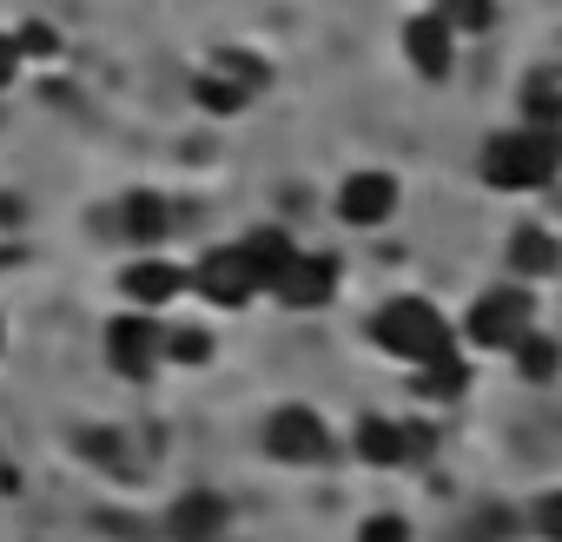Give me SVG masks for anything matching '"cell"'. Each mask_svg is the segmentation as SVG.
<instances>
[{"label": "cell", "mask_w": 562, "mask_h": 542, "mask_svg": "<svg viewBox=\"0 0 562 542\" xmlns=\"http://www.w3.org/2000/svg\"><path fill=\"white\" fill-rule=\"evenodd\" d=\"M476 172H483L490 192H509V199L549 192L562 179V126H536V120L496 126L476 153Z\"/></svg>", "instance_id": "cell-1"}, {"label": "cell", "mask_w": 562, "mask_h": 542, "mask_svg": "<svg viewBox=\"0 0 562 542\" xmlns=\"http://www.w3.org/2000/svg\"><path fill=\"white\" fill-rule=\"evenodd\" d=\"M371 345L384 351V358H397V364H424L430 351H443V345H457V325L430 305V298H417V292H397V298H384L378 312H371Z\"/></svg>", "instance_id": "cell-2"}, {"label": "cell", "mask_w": 562, "mask_h": 542, "mask_svg": "<svg viewBox=\"0 0 562 542\" xmlns=\"http://www.w3.org/2000/svg\"><path fill=\"white\" fill-rule=\"evenodd\" d=\"M529 331H536V285H516V279L476 292L470 312H463V325H457V338H463L470 351H509V345L529 338Z\"/></svg>", "instance_id": "cell-3"}, {"label": "cell", "mask_w": 562, "mask_h": 542, "mask_svg": "<svg viewBox=\"0 0 562 542\" xmlns=\"http://www.w3.org/2000/svg\"><path fill=\"white\" fill-rule=\"evenodd\" d=\"M186 298H199L205 312H245L251 298H265L251 258L238 251V238H232V245H205V251L186 264Z\"/></svg>", "instance_id": "cell-4"}, {"label": "cell", "mask_w": 562, "mask_h": 542, "mask_svg": "<svg viewBox=\"0 0 562 542\" xmlns=\"http://www.w3.org/2000/svg\"><path fill=\"white\" fill-rule=\"evenodd\" d=\"M100 351H106L113 377L146 384V377L166 371V318H153V312H120V318H106Z\"/></svg>", "instance_id": "cell-5"}, {"label": "cell", "mask_w": 562, "mask_h": 542, "mask_svg": "<svg viewBox=\"0 0 562 542\" xmlns=\"http://www.w3.org/2000/svg\"><path fill=\"white\" fill-rule=\"evenodd\" d=\"M397 205H404V179L384 172V166H358V172H345L338 192H331V212H338V225H351V232L391 225Z\"/></svg>", "instance_id": "cell-6"}, {"label": "cell", "mask_w": 562, "mask_h": 542, "mask_svg": "<svg viewBox=\"0 0 562 542\" xmlns=\"http://www.w3.org/2000/svg\"><path fill=\"white\" fill-rule=\"evenodd\" d=\"M265 450H271L278 463H292V470H312V463L331 456V424H325L312 404H278V410L265 417Z\"/></svg>", "instance_id": "cell-7"}, {"label": "cell", "mask_w": 562, "mask_h": 542, "mask_svg": "<svg viewBox=\"0 0 562 542\" xmlns=\"http://www.w3.org/2000/svg\"><path fill=\"white\" fill-rule=\"evenodd\" d=\"M397 47H404V67L417 74V80H430V87H443L450 74H457V34H450V21L437 14V8H417V14H404V27H397Z\"/></svg>", "instance_id": "cell-8"}, {"label": "cell", "mask_w": 562, "mask_h": 542, "mask_svg": "<svg viewBox=\"0 0 562 542\" xmlns=\"http://www.w3.org/2000/svg\"><path fill=\"white\" fill-rule=\"evenodd\" d=\"M338 285H345V264H338L331 251H305V245H299V258L278 271V285H271L265 298H278L285 312H325V305L338 298Z\"/></svg>", "instance_id": "cell-9"}, {"label": "cell", "mask_w": 562, "mask_h": 542, "mask_svg": "<svg viewBox=\"0 0 562 542\" xmlns=\"http://www.w3.org/2000/svg\"><path fill=\"white\" fill-rule=\"evenodd\" d=\"M120 298H126V312L166 318V312L186 298V264H172V258H133V264L120 271Z\"/></svg>", "instance_id": "cell-10"}, {"label": "cell", "mask_w": 562, "mask_h": 542, "mask_svg": "<svg viewBox=\"0 0 562 542\" xmlns=\"http://www.w3.org/2000/svg\"><path fill=\"white\" fill-rule=\"evenodd\" d=\"M503 264H509L516 285H542V279H555V271H562V238H555L549 225L522 218V225H509V238H503Z\"/></svg>", "instance_id": "cell-11"}, {"label": "cell", "mask_w": 562, "mask_h": 542, "mask_svg": "<svg viewBox=\"0 0 562 542\" xmlns=\"http://www.w3.org/2000/svg\"><path fill=\"white\" fill-rule=\"evenodd\" d=\"M351 450H358L371 470H397V463L424 456V450H430V437H424L417 424H404V417H358Z\"/></svg>", "instance_id": "cell-12"}, {"label": "cell", "mask_w": 562, "mask_h": 542, "mask_svg": "<svg viewBox=\"0 0 562 542\" xmlns=\"http://www.w3.org/2000/svg\"><path fill=\"white\" fill-rule=\"evenodd\" d=\"M411 391H417L424 404H457V397L470 391V345L457 338V345L430 351L424 364H411Z\"/></svg>", "instance_id": "cell-13"}, {"label": "cell", "mask_w": 562, "mask_h": 542, "mask_svg": "<svg viewBox=\"0 0 562 542\" xmlns=\"http://www.w3.org/2000/svg\"><path fill=\"white\" fill-rule=\"evenodd\" d=\"M232 522V503L218 489H186L172 509H166V535L172 542H218Z\"/></svg>", "instance_id": "cell-14"}, {"label": "cell", "mask_w": 562, "mask_h": 542, "mask_svg": "<svg viewBox=\"0 0 562 542\" xmlns=\"http://www.w3.org/2000/svg\"><path fill=\"white\" fill-rule=\"evenodd\" d=\"M120 232H126L139 251H159V245L172 238V199H159V192H126V199H120Z\"/></svg>", "instance_id": "cell-15"}, {"label": "cell", "mask_w": 562, "mask_h": 542, "mask_svg": "<svg viewBox=\"0 0 562 542\" xmlns=\"http://www.w3.org/2000/svg\"><path fill=\"white\" fill-rule=\"evenodd\" d=\"M238 251H245L251 271H258V292H271V285H278V271L299 258V238H292L285 225H251V232L238 238Z\"/></svg>", "instance_id": "cell-16"}, {"label": "cell", "mask_w": 562, "mask_h": 542, "mask_svg": "<svg viewBox=\"0 0 562 542\" xmlns=\"http://www.w3.org/2000/svg\"><path fill=\"white\" fill-rule=\"evenodd\" d=\"M503 358L516 364V377H522V384H555V377H562V345H555L542 325H536L529 338H516Z\"/></svg>", "instance_id": "cell-17"}, {"label": "cell", "mask_w": 562, "mask_h": 542, "mask_svg": "<svg viewBox=\"0 0 562 542\" xmlns=\"http://www.w3.org/2000/svg\"><path fill=\"white\" fill-rule=\"evenodd\" d=\"M522 120L562 126V60H542V67L522 74Z\"/></svg>", "instance_id": "cell-18"}, {"label": "cell", "mask_w": 562, "mask_h": 542, "mask_svg": "<svg viewBox=\"0 0 562 542\" xmlns=\"http://www.w3.org/2000/svg\"><path fill=\"white\" fill-rule=\"evenodd\" d=\"M192 100H199V113H218V120H238L258 93L251 87H238L232 74H218V67H205L199 80H192Z\"/></svg>", "instance_id": "cell-19"}, {"label": "cell", "mask_w": 562, "mask_h": 542, "mask_svg": "<svg viewBox=\"0 0 562 542\" xmlns=\"http://www.w3.org/2000/svg\"><path fill=\"white\" fill-rule=\"evenodd\" d=\"M430 8L450 21V34H457V41H476V34H490V27H496V14H503L496 0H430Z\"/></svg>", "instance_id": "cell-20"}, {"label": "cell", "mask_w": 562, "mask_h": 542, "mask_svg": "<svg viewBox=\"0 0 562 542\" xmlns=\"http://www.w3.org/2000/svg\"><path fill=\"white\" fill-rule=\"evenodd\" d=\"M212 358V338L199 331V325H172L166 318V364H179V371H199Z\"/></svg>", "instance_id": "cell-21"}, {"label": "cell", "mask_w": 562, "mask_h": 542, "mask_svg": "<svg viewBox=\"0 0 562 542\" xmlns=\"http://www.w3.org/2000/svg\"><path fill=\"white\" fill-rule=\"evenodd\" d=\"M14 41H21V60H60V27H47V21H21L14 27Z\"/></svg>", "instance_id": "cell-22"}, {"label": "cell", "mask_w": 562, "mask_h": 542, "mask_svg": "<svg viewBox=\"0 0 562 542\" xmlns=\"http://www.w3.org/2000/svg\"><path fill=\"white\" fill-rule=\"evenodd\" d=\"M212 67H218V74H232V80H238V87H251V93H258V87H271V67H265V60H251L245 47H225Z\"/></svg>", "instance_id": "cell-23"}, {"label": "cell", "mask_w": 562, "mask_h": 542, "mask_svg": "<svg viewBox=\"0 0 562 542\" xmlns=\"http://www.w3.org/2000/svg\"><path fill=\"white\" fill-rule=\"evenodd\" d=\"M529 529H536L542 542H562V489H542V496L529 503Z\"/></svg>", "instance_id": "cell-24"}, {"label": "cell", "mask_w": 562, "mask_h": 542, "mask_svg": "<svg viewBox=\"0 0 562 542\" xmlns=\"http://www.w3.org/2000/svg\"><path fill=\"white\" fill-rule=\"evenodd\" d=\"M358 542H411V522L397 509H378V516L358 522Z\"/></svg>", "instance_id": "cell-25"}, {"label": "cell", "mask_w": 562, "mask_h": 542, "mask_svg": "<svg viewBox=\"0 0 562 542\" xmlns=\"http://www.w3.org/2000/svg\"><path fill=\"white\" fill-rule=\"evenodd\" d=\"M21 67H27V60H21V41H14V27H0V93H8V87L21 80Z\"/></svg>", "instance_id": "cell-26"}, {"label": "cell", "mask_w": 562, "mask_h": 542, "mask_svg": "<svg viewBox=\"0 0 562 542\" xmlns=\"http://www.w3.org/2000/svg\"><path fill=\"white\" fill-rule=\"evenodd\" d=\"M0 225H21V199L14 192H0Z\"/></svg>", "instance_id": "cell-27"}, {"label": "cell", "mask_w": 562, "mask_h": 542, "mask_svg": "<svg viewBox=\"0 0 562 542\" xmlns=\"http://www.w3.org/2000/svg\"><path fill=\"white\" fill-rule=\"evenodd\" d=\"M0 345H8V325H0Z\"/></svg>", "instance_id": "cell-28"}]
</instances>
